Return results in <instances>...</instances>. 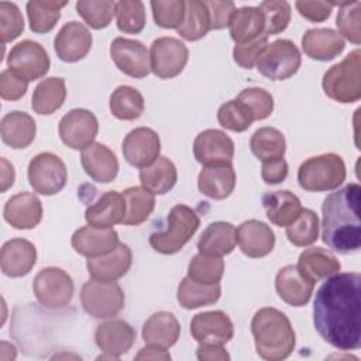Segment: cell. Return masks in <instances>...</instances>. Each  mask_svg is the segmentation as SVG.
Here are the masks:
<instances>
[{"mask_svg":"<svg viewBox=\"0 0 361 361\" xmlns=\"http://www.w3.org/2000/svg\"><path fill=\"white\" fill-rule=\"evenodd\" d=\"M361 275L334 274L317 289L313 302V324L331 347L350 351L361 345Z\"/></svg>","mask_w":361,"mask_h":361,"instance_id":"cell-1","label":"cell"},{"mask_svg":"<svg viewBox=\"0 0 361 361\" xmlns=\"http://www.w3.org/2000/svg\"><path fill=\"white\" fill-rule=\"evenodd\" d=\"M361 186L348 183L326 196L322 204V240L333 251L347 255L361 247Z\"/></svg>","mask_w":361,"mask_h":361,"instance_id":"cell-2","label":"cell"},{"mask_svg":"<svg viewBox=\"0 0 361 361\" xmlns=\"http://www.w3.org/2000/svg\"><path fill=\"white\" fill-rule=\"evenodd\" d=\"M257 354L267 361L288 358L296 344L295 330L288 316L275 307H262L251 320Z\"/></svg>","mask_w":361,"mask_h":361,"instance_id":"cell-3","label":"cell"},{"mask_svg":"<svg viewBox=\"0 0 361 361\" xmlns=\"http://www.w3.org/2000/svg\"><path fill=\"white\" fill-rule=\"evenodd\" d=\"M199 226L200 219L192 207L176 204L169 210L165 227L149 234V245L159 254H175L189 243Z\"/></svg>","mask_w":361,"mask_h":361,"instance_id":"cell-4","label":"cell"},{"mask_svg":"<svg viewBox=\"0 0 361 361\" xmlns=\"http://www.w3.org/2000/svg\"><path fill=\"white\" fill-rule=\"evenodd\" d=\"M345 164L334 152L312 157L300 164L298 183L306 192H330L345 180Z\"/></svg>","mask_w":361,"mask_h":361,"instance_id":"cell-5","label":"cell"},{"mask_svg":"<svg viewBox=\"0 0 361 361\" xmlns=\"http://www.w3.org/2000/svg\"><path fill=\"white\" fill-rule=\"evenodd\" d=\"M323 90L338 103H355L361 99V51L355 48L341 62L323 75Z\"/></svg>","mask_w":361,"mask_h":361,"instance_id":"cell-6","label":"cell"},{"mask_svg":"<svg viewBox=\"0 0 361 361\" xmlns=\"http://www.w3.org/2000/svg\"><path fill=\"white\" fill-rule=\"evenodd\" d=\"M126 296L116 282L90 279L80 290L83 310L94 319H109L117 316L124 307Z\"/></svg>","mask_w":361,"mask_h":361,"instance_id":"cell-7","label":"cell"},{"mask_svg":"<svg viewBox=\"0 0 361 361\" xmlns=\"http://www.w3.org/2000/svg\"><path fill=\"white\" fill-rule=\"evenodd\" d=\"M32 290L41 306L47 309H62L71 303L75 285L66 271L56 267H48L42 268L35 275Z\"/></svg>","mask_w":361,"mask_h":361,"instance_id":"cell-8","label":"cell"},{"mask_svg":"<svg viewBox=\"0 0 361 361\" xmlns=\"http://www.w3.org/2000/svg\"><path fill=\"white\" fill-rule=\"evenodd\" d=\"M302 63L298 47L286 38L275 39L262 52L257 69L271 80H285L293 76Z\"/></svg>","mask_w":361,"mask_h":361,"instance_id":"cell-9","label":"cell"},{"mask_svg":"<svg viewBox=\"0 0 361 361\" xmlns=\"http://www.w3.org/2000/svg\"><path fill=\"white\" fill-rule=\"evenodd\" d=\"M27 176L34 192L44 196H52L65 188L68 169L58 155L52 152H41L30 161Z\"/></svg>","mask_w":361,"mask_h":361,"instance_id":"cell-10","label":"cell"},{"mask_svg":"<svg viewBox=\"0 0 361 361\" xmlns=\"http://www.w3.org/2000/svg\"><path fill=\"white\" fill-rule=\"evenodd\" d=\"M189 59L188 47L178 38L159 37L154 39L149 48L151 71L159 79L178 76Z\"/></svg>","mask_w":361,"mask_h":361,"instance_id":"cell-11","label":"cell"},{"mask_svg":"<svg viewBox=\"0 0 361 361\" xmlns=\"http://www.w3.org/2000/svg\"><path fill=\"white\" fill-rule=\"evenodd\" d=\"M7 65L18 76L31 82L47 75L51 61L48 52L39 42L24 39L11 48L7 56Z\"/></svg>","mask_w":361,"mask_h":361,"instance_id":"cell-12","label":"cell"},{"mask_svg":"<svg viewBox=\"0 0 361 361\" xmlns=\"http://www.w3.org/2000/svg\"><path fill=\"white\" fill-rule=\"evenodd\" d=\"M59 137L72 149H85L94 142L99 133L96 116L86 109H72L59 121Z\"/></svg>","mask_w":361,"mask_h":361,"instance_id":"cell-13","label":"cell"},{"mask_svg":"<svg viewBox=\"0 0 361 361\" xmlns=\"http://www.w3.org/2000/svg\"><path fill=\"white\" fill-rule=\"evenodd\" d=\"M110 56L116 66L135 79H142L151 72L149 51L137 39L117 37L110 45Z\"/></svg>","mask_w":361,"mask_h":361,"instance_id":"cell-14","label":"cell"},{"mask_svg":"<svg viewBox=\"0 0 361 361\" xmlns=\"http://www.w3.org/2000/svg\"><path fill=\"white\" fill-rule=\"evenodd\" d=\"M161 152V140L157 131L148 127H137L131 130L123 140L124 159L135 168L152 165Z\"/></svg>","mask_w":361,"mask_h":361,"instance_id":"cell-15","label":"cell"},{"mask_svg":"<svg viewBox=\"0 0 361 361\" xmlns=\"http://www.w3.org/2000/svg\"><path fill=\"white\" fill-rule=\"evenodd\" d=\"M190 334L199 344L224 345L233 338L234 326L221 310L202 312L190 320Z\"/></svg>","mask_w":361,"mask_h":361,"instance_id":"cell-16","label":"cell"},{"mask_svg":"<svg viewBox=\"0 0 361 361\" xmlns=\"http://www.w3.org/2000/svg\"><path fill=\"white\" fill-rule=\"evenodd\" d=\"M193 155L203 166L231 164L234 158V142L224 131L207 128L196 135Z\"/></svg>","mask_w":361,"mask_h":361,"instance_id":"cell-17","label":"cell"},{"mask_svg":"<svg viewBox=\"0 0 361 361\" xmlns=\"http://www.w3.org/2000/svg\"><path fill=\"white\" fill-rule=\"evenodd\" d=\"M92 34L87 27L78 21L66 23L54 39L56 56L63 62H78L83 59L92 48Z\"/></svg>","mask_w":361,"mask_h":361,"instance_id":"cell-18","label":"cell"},{"mask_svg":"<svg viewBox=\"0 0 361 361\" xmlns=\"http://www.w3.org/2000/svg\"><path fill=\"white\" fill-rule=\"evenodd\" d=\"M133 262V252L130 247L124 243H120L111 252L87 258L86 268L92 279L116 282L123 278Z\"/></svg>","mask_w":361,"mask_h":361,"instance_id":"cell-19","label":"cell"},{"mask_svg":"<svg viewBox=\"0 0 361 361\" xmlns=\"http://www.w3.org/2000/svg\"><path fill=\"white\" fill-rule=\"evenodd\" d=\"M135 341L134 329L121 319H111L97 326L94 331L96 345L117 360L127 354Z\"/></svg>","mask_w":361,"mask_h":361,"instance_id":"cell-20","label":"cell"},{"mask_svg":"<svg viewBox=\"0 0 361 361\" xmlns=\"http://www.w3.org/2000/svg\"><path fill=\"white\" fill-rule=\"evenodd\" d=\"M3 216L11 227L30 230L42 220V203L34 193L20 192L6 202Z\"/></svg>","mask_w":361,"mask_h":361,"instance_id":"cell-21","label":"cell"},{"mask_svg":"<svg viewBox=\"0 0 361 361\" xmlns=\"http://www.w3.org/2000/svg\"><path fill=\"white\" fill-rule=\"evenodd\" d=\"M37 262V248L25 238L6 241L0 251V267L4 275L20 278L27 275Z\"/></svg>","mask_w":361,"mask_h":361,"instance_id":"cell-22","label":"cell"},{"mask_svg":"<svg viewBox=\"0 0 361 361\" xmlns=\"http://www.w3.org/2000/svg\"><path fill=\"white\" fill-rule=\"evenodd\" d=\"M235 231L240 250L250 258L265 257L275 247V234L264 221L254 219L245 220Z\"/></svg>","mask_w":361,"mask_h":361,"instance_id":"cell-23","label":"cell"},{"mask_svg":"<svg viewBox=\"0 0 361 361\" xmlns=\"http://www.w3.org/2000/svg\"><path fill=\"white\" fill-rule=\"evenodd\" d=\"M71 244L78 254L93 258L111 252L120 244V240L113 228H96L87 224L73 233Z\"/></svg>","mask_w":361,"mask_h":361,"instance_id":"cell-24","label":"cell"},{"mask_svg":"<svg viewBox=\"0 0 361 361\" xmlns=\"http://www.w3.org/2000/svg\"><path fill=\"white\" fill-rule=\"evenodd\" d=\"M80 164L85 172L99 183H109L118 173V159L116 154L102 142H93L80 154Z\"/></svg>","mask_w":361,"mask_h":361,"instance_id":"cell-25","label":"cell"},{"mask_svg":"<svg viewBox=\"0 0 361 361\" xmlns=\"http://www.w3.org/2000/svg\"><path fill=\"white\" fill-rule=\"evenodd\" d=\"M314 283L307 281L296 265L281 268L275 276V289L278 296L288 305L300 307L307 305L312 298Z\"/></svg>","mask_w":361,"mask_h":361,"instance_id":"cell-26","label":"cell"},{"mask_svg":"<svg viewBox=\"0 0 361 361\" xmlns=\"http://www.w3.org/2000/svg\"><path fill=\"white\" fill-rule=\"evenodd\" d=\"M124 216L126 200L123 195L116 190H109L99 196L85 212L86 223L96 228H113L117 223H123Z\"/></svg>","mask_w":361,"mask_h":361,"instance_id":"cell-27","label":"cell"},{"mask_svg":"<svg viewBox=\"0 0 361 361\" xmlns=\"http://www.w3.org/2000/svg\"><path fill=\"white\" fill-rule=\"evenodd\" d=\"M344 38L331 28H310L302 37L303 52L314 61H331L344 51Z\"/></svg>","mask_w":361,"mask_h":361,"instance_id":"cell-28","label":"cell"},{"mask_svg":"<svg viewBox=\"0 0 361 361\" xmlns=\"http://www.w3.org/2000/svg\"><path fill=\"white\" fill-rule=\"evenodd\" d=\"M235 171L231 164L206 165L197 176L199 192L210 199L223 200L235 188Z\"/></svg>","mask_w":361,"mask_h":361,"instance_id":"cell-29","label":"cell"},{"mask_svg":"<svg viewBox=\"0 0 361 361\" xmlns=\"http://www.w3.org/2000/svg\"><path fill=\"white\" fill-rule=\"evenodd\" d=\"M296 267L307 281L316 283L337 274L341 268V264L329 250L322 247H312L306 248L299 255Z\"/></svg>","mask_w":361,"mask_h":361,"instance_id":"cell-30","label":"cell"},{"mask_svg":"<svg viewBox=\"0 0 361 361\" xmlns=\"http://www.w3.org/2000/svg\"><path fill=\"white\" fill-rule=\"evenodd\" d=\"M268 220L278 227H288L300 216L303 207L299 197L289 190L269 192L262 196Z\"/></svg>","mask_w":361,"mask_h":361,"instance_id":"cell-31","label":"cell"},{"mask_svg":"<svg viewBox=\"0 0 361 361\" xmlns=\"http://www.w3.org/2000/svg\"><path fill=\"white\" fill-rule=\"evenodd\" d=\"M37 124L34 118L24 111H10L0 123V135L6 145L14 149L27 148L35 138Z\"/></svg>","mask_w":361,"mask_h":361,"instance_id":"cell-32","label":"cell"},{"mask_svg":"<svg viewBox=\"0 0 361 361\" xmlns=\"http://www.w3.org/2000/svg\"><path fill=\"white\" fill-rule=\"evenodd\" d=\"M141 334L145 344L168 350L176 344L180 334V324L172 313L157 312L145 320Z\"/></svg>","mask_w":361,"mask_h":361,"instance_id":"cell-33","label":"cell"},{"mask_svg":"<svg viewBox=\"0 0 361 361\" xmlns=\"http://www.w3.org/2000/svg\"><path fill=\"white\" fill-rule=\"evenodd\" d=\"M235 227L227 221H214L203 230L197 241V250L200 254L223 257L230 254L235 248Z\"/></svg>","mask_w":361,"mask_h":361,"instance_id":"cell-34","label":"cell"},{"mask_svg":"<svg viewBox=\"0 0 361 361\" xmlns=\"http://www.w3.org/2000/svg\"><path fill=\"white\" fill-rule=\"evenodd\" d=\"M138 178L141 185L154 195H165L175 186L178 171L169 158L159 157L152 165L141 168Z\"/></svg>","mask_w":361,"mask_h":361,"instance_id":"cell-35","label":"cell"},{"mask_svg":"<svg viewBox=\"0 0 361 361\" xmlns=\"http://www.w3.org/2000/svg\"><path fill=\"white\" fill-rule=\"evenodd\" d=\"M230 37L235 44H245L264 34V17L258 7H240L228 23Z\"/></svg>","mask_w":361,"mask_h":361,"instance_id":"cell-36","label":"cell"},{"mask_svg":"<svg viewBox=\"0 0 361 361\" xmlns=\"http://www.w3.org/2000/svg\"><path fill=\"white\" fill-rule=\"evenodd\" d=\"M66 99V85L62 78L42 79L34 89L31 107L38 114H52L62 107Z\"/></svg>","mask_w":361,"mask_h":361,"instance_id":"cell-37","label":"cell"},{"mask_svg":"<svg viewBox=\"0 0 361 361\" xmlns=\"http://www.w3.org/2000/svg\"><path fill=\"white\" fill-rule=\"evenodd\" d=\"M220 295H221L220 283H212V285L199 283L186 275L178 286L176 299L182 307L192 310V309L214 305L220 299Z\"/></svg>","mask_w":361,"mask_h":361,"instance_id":"cell-38","label":"cell"},{"mask_svg":"<svg viewBox=\"0 0 361 361\" xmlns=\"http://www.w3.org/2000/svg\"><path fill=\"white\" fill-rule=\"evenodd\" d=\"M126 200L124 226H138L144 223L155 209V195L144 186H131L123 190Z\"/></svg>","mask_w":361,"mask_h":361,"instance_id":"cell-39","label":"cell"},{"mask_svg":"<svg viewBox=\"0 0 361 361\" xmlns=\"http://www.w3.org/2000/svg\"><path fill=\"white\" fill-rule=\"evenodd\" d=\"M109 107L116 118L133 121L141 117V114L144 113L145 102L142 94L135 87L121 85L113 90Z\"/></svg>","mask_w":361,"mask_h":361,"instance_id":"cell-40","label":"cell"},{"mask_svg":"<svg viewBox=\"0 0 361 361\" xmlns=\"http://www.w3.org/2000/svg\"><path fill=\"white\" fill-rule=\"evenodd\" d=\"M250 149L262 162L283 158L286 149L285 137L278 128L261 127L251 135Z\"/></svg>","mask_w":361,"mask_h":361,"instance_id":"cell-41","label":"cell"},{"mask_svg":"<svg viewBox=\"0 0 361 361\" xmlns=\"http://www.w3.org/2000/svg\"><path fill=\"white\" fill-rule=\"evenodd\" d=\"M210 17L204 1L189 0L186 1V11L182 24L178 27V34L186 41H197L203 38L209 31Z\"/></svg>","mask_w":361,"mask_h":361,"instance_id":"cell-42","label":"cell"},{"mask_svg":"<svg viewBox=\"0 0 361 361\" xmlns=\"http://www.w3.org/2000/svg\"><path fill=\"white\" fill-rule=\"evenodd\" d=\"M68 1H39L31 0L27 3V16L30 30L35 34L49 32L61 18V8Z\"/></svg>","mask_w":361,"mask_h":361,"instance_id":"cell-43","label":"cell"},{"mask_svg":"<svg viewBox=\"0 0 361 361\" xmlns=\"http://www.w3.org/2000/svg\"><path fill=\"white\" fill-rule=\"evenodd\" d=\"M333 6H338L336 25L338 28V34L348 39L350 42L358 45L361 42V3L355 1H343V3H331Z\"/></svg>","mask_w":361,"mask_h":361,"instance_id":"cell-44","label":"cell"},{"mask_svg":"<svg viewBox=\"0 0 361 361\" xmlns=\"http://www.w3.org/2000/svg\"><path fill=\"white\" fill-rule=\"evenodd\" d=\"M319 228L317 214L310 209H303L296 221L286 227V237L296 247H307L317 241Z\"/></svg>","mask_w":361,"mask_h":361,"instance_id":"cell-45","label":"cell"},{"mask_svg":"<svg viewBox=\"0 0 361 361\" xmlns=\"http://www.w3.org/2000/svg\"><path fill=\"white\" fill-rule=\"evenodd\" d=\"M76 11L93 30L106 28L116 16V1L111 0H79Z\"/></svg>","mask_w":361,"mask_h":361,"instance_id":"cell-46","label":"cell"},{"mask_svg":"<svg viewBox=\"0 0 361 361\" xmlns=\"http://www.w3.org/2000/svg\"><path fill=\"white\" fill-rule=\"evenodd\" d=\"M224 274V261L221 257L196 254L188 265V276L199 283H219Z\"/></svg>","mask_w":361,"mask_h":361,"instance_id":"cell-47","label":"cell"},{"mask_svg":"<svg viewBox=\"0 0 361 361\" xmlns=\"http://www.w3.org/2000/svg\"><path fill=\"white\" fill-rule=\"evenodd\" d=\"M116 24L124 34H140L145 27V7L140 0L116 1Z\"/></svg>","mask_w":361,"mask_h":361,"instance_id":"cell-48","label":"cell"},{"mask_svg":"<svg viewBox=\"0 0 361 361\" xmlns=\"http://www.w3.org/2000/svg\"><path fill=\"white\" fill-rule=\"evenodd\" d=\"M264 17V34L275 35L286 30L290 21V4L285 0H267L258 6Z\"/></svg>","mask_w":361,"mask_h":361,"instance_id":"cell-49","label":"cell"},{"mask_svg":"<svg viewBox=\"0 0 361 361\" xmlns=\"http://www.w3.org/2000/svg\"><path fill=\"white\" fill-rule=\"evenodd\" d=\"M219 124L230 131L243 133L250 128L254 121L251 111L237 99L228 100L219 107L217 111Z\"/></svg>","mask_w":361,"mask_h":361,"instance_id":"cell-50","label":"cell"},{"mask_svg":"<svg viewBox=\"0 0 361 361\" xmlns=\"http://www.w3.org/2000/svg\"><path fill=\"white\" fill-rule=\"evenodd\" d=\"M152 16L157 25L162 28H176L182 24L186 11L183 0H152Z\"/></svg>","mask_w":361,"mask_h":361,"instance_id":"cell-51","label":"cell"},{"mask_svg":"<svg viewBox=\"0 0 361 361\" xmlns=\"http://www.w3.org/2000/svg\"><path fill=\"white\" fill-rule=\"evenodd\" d=\"M252 114L255 120H265L274 111V97L262 87H247L235 97Z\"/></svg>","mask_w":361,"mask_h":361,"instance_id":"cell-52","label":"cell"},{"mask_svg":"<svg viewBox=\"0 0 361 361\" xmlns=\"http://www.w3.org/2000/svg\"><path fill=\"white\" fill-rule=\"evenodd\" d=\"M24 31V18L17 4L0 1V38L1 44H7Z\"/></svg>","mask_w":361,"mask_h":361,"instance_id":"cell-53","label":"cell"},{"mask_svg":"<svg viewBox=\"0 0 361 361\" xmlns=\"http://www.w3.org/2000/svg\"><path fill=\"white\" fill-rule=\"evenodd\" d=\"M268 35L262 34L257 37L255 39L245 42V44H235L233 49V59L234 62L244 68V69H252L257 66L262 52L268 47Z\"/></svg>","mask_w":361,"mask_h":361,"instance_id":"cell-54","label":"cell"},{"mask_svg":"<svg viewBox=\"0 0 361 361\" xmlns=\"http://www.w3.org/2000/svg\"><path fill=\"white\" fill-rule=\"evenodd\" d=\"M28 89V80L18 76L10 68L4 69L0 75V96L4 100H18L21 99Z\"/></svg>","mask_w":361,"mask_h":361,"instance_id":"cell-55","label":"cell"},{"mask_svg":"<svg viewBox=\"0 0 361 361\" xmlns=\"http://www.w3.org/2000/svg\"><path fill=\"white\" fill-rule=\"evenodd\" d=\"M204 4L209 10L212 30H223V28L228 27V23H230L234 11L237 10L235 4L233 1L210 0V1H204Z\"/></svg>","mask_w":361,"mask_h":361,"instance_id":"cell-56","label":"cell"},{"mask_svg":"<svg viewBox=\"0 0 361 361\" xmlns=\"http://www.w3.org/2000/svg\"><path fill=\"white\" fill-rule=\"evenodd\" d=\"M296 10L302 17L312 23H322L327 20L331 14L333 4L331 1H319V0H298L295 3Z\"/></svg>","mask_w":361,"mask_h":361,"instance_id":"cell-57","label":"cell"},{"mask_svg":"<svg viewBox=\"0 0 361 361\" xmlns=\"http://www.w3.org/2000/svg\"><path fill=\"white\" fill-rule=\"evenodd\" d=\"M261 176L262 180L268 185H276L286 179L288 176V164L283 158L271 159L262 162L261 168Z\"/></svg>","mask_w":361,"mask_h":361,"instance_id":"cell-58","label":"cell"},{"mask_svg":"<svg viewBox=\"0 0 361 361\" xmlns=\"http://www.w3.org/2000/svg\"><path fill=\"white\" fill-rule=\"evenodd\" d=\"M196 357L200 361H226L230 360V354L224 350L223 345L213 344H200L196 350Z\"/></svg>","mask_w":361,"mask_h":361,"instance_id":"cell-59","label":"cell"},{"mask_svg":"<svg viewBox=\"0 0 361 361\" xmlns=\"http://www.w3.org/2000/svg\"><path fill=\"white\" fill-rule=\"evenodd\" d=\"M135 360H171V354L166 351V348L158 347V345H149L147 344V347L141 348L138 351V354L135 355Z\"/></svg>","mask_w":361,"mask_h":361,"instance_id":"cell-60","label":"cell"},{"mask_svg":"<svg viewBox=\"0 0 361 361\" xmlns=\"http://www.w3.org/2000/svg\"><path fill=\"white\" fill-rule=\"evenodd\" d=\"M0 161H1V192H6L14 183L16 171H14V166L6 158H1Z\"/></svg>","mask_w":361,"mask_h":361,"instance_id":"cell-61","label":"cell"}]
</instances>
